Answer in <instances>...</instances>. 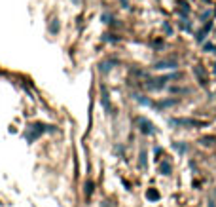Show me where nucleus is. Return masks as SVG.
Masks as SVG:
<instances>
[{"mask_svg":"<svg viewBox=\"0 0 216 207\" xmlns=\"http://www.w3.org/2000/svg\"><path fill=\"white\" fill-rule=\"evenodd\" d=\"M195 74L199 76V80H201V84H203V86H207V76H205V70H203V69L195 67Z\"/></svg>","mask_w":216,"mask_h":207,"instance_id":"obj_7","label":"nucleus"},{"mask_svg":"<svg viewBox=\"0 0 216 207\" xmlns=\"http://www.w3.org/2000/svg\"><path fill=\"white\" fill-rule=\"evenodd\" d=\"M135 99H137L138 103H140V105H144V106H148V105H150V101H148V99H144V97H142V95H138V93H135Z\"/></svg>","mask_w":216,"mask_h":207,"instance_id":"obj_10","label":"nucleus"},{"mask_svg":"<svg viewBox=\"0 0 216 207\" xmlns=\"http://www.w3.org/2000/svg\"><path fill=\"white\" fill-rule=\"evenodd\" d=\"M201 143H203V144H214V143H216V137H203Z\"/></svg>","mask_w":216,"mask_h":207,"instance_id":"obj_13","label":"nucleus"},{"mask_svg":"<svg viewBox=\"0 0 216 207\" xmlns=\"http://www.w3.org/2000/svg\"><path fill=\"white\" fill-rule=\"evenodd\" d=\"M171 126H205L197 120H171Z\"/></svg>","mask_w":216,"mask_h":207,"instance_id":"obj_3","label":"nucleus"},{"mask_svg":"<svg viewBox=\"0 0 216 207\" xmlns=\"http://www.w3.org/2000/svg\"><path fill=\"white\" fill-rule=\"evenodd\" d=\"M140 167L146 169V150H140Z\"/></svg>","mask_w":216,"mask_h":207,"instance_id":"obj_12","label":"nucleus"},{"mask_svg":"<svg viewBox=\"0 0 216 207\" xmlns=\"http://www.w3.org/2000/svg\"><path fill=\"white\" fill-rule=\"evenodd\" d=\"M209 207H216V205H214V201H212V200H210V201H209Z\"/></svg>","mask_w":216,"mask_h":207,"instance_id":"obj_14","label":"nucleus"},{"mask_svg":"<svg viewBox=\"0 0 216 207\" xmlns=\"http://www.w3.org/2000/svg\"><path fill=\"white\" fill-rule=\"evenodd\" d=\"M44 131H53V127L49 126H42V123H34V126L29 127V135H27V141H34L38 135H42Z\"/></svg>","mask_w":216,"mask_h":207,"instance_id":"obj_1","label":"nucleus"},{"mask_svg":"<svg viewBox=\"0 0 216 207\" xmlns=\"http://www.w3.org/2000/svg\"><path fill=\"white\" fill-rule=\"evenodd\" d=\"M91 194H93V183H91V180H87V183H85V196L89 198Z\"/></svg>","mask_w":216,"mask_h":207,"instance_id":"obj_9","label":"nucleus"},{"mask_svg":"<svg viewBox=\"0 0 216 207\" xmlns=\"http://www.w3.org/2000/svg\"><path fill=\"white\" fill-rule=\"evenodd\" d=\"M102 105H104V110H106V112L112 110V108H110V99H108V93H106L104 87H102Z\"/></svg>","mask_w":216,"mask_h":207,"instance_id":"obj_5","label":"nucleus"},{"mask_svg":"<svg viewBox=\"0 0 216 207\" xmlns=\"http://www.w3.org/2000/svg\"><path fill=\"white\" fill-rule=\"evenodd\" d=\"M176 67V63L174 61H163V63H157L156 69H174Z\"/></svg>","mask_w":216,"mask_h":207,"instance_id":"obj_6","label":"nucleus"},{"mask_svg":"<svg viewBox=\"0 0 216 207\" xmlns=\"http://www.w3.org/2000/svg\"><path fill=\"white\" fill-rule=\"evenodd\" d=\"M173 146H174V148H176V150H178V152H182V154H184V152H186V150H188V146H186V144H182V143H174V144H173Z\"/></svg>","mask_w":216,"mask_h":207,"instance_id":"obj_11","label":"nucleus"},{"mask_svg":"<svg viewBox=\"0 0 216 207\" xmlns=\"http://www.w3.org/2000/svg\"><path fill=\"white\" fill-rule=\"evenodd\" d=\"M161 173L163 175H171V163H169V162H163L161 163Z\"/></svg>","mask_w":216,"mask_h":207,"instance_id":"obj_8","label":"nucleus"},{"mask_svg":"<svg viewBox=\"0 0 216 207\" xmlns=\"http://www.w3.org/2000/svg\"><path fill=\"white\" fill-rule=\"evenodd\" d=\"M137 123L140 126L142 133H148V135H152V133H156V129H154V123L148 122L146 118H137Z\"/></svg>","mask_w":216,"mask_h":207,"instance_id":"obj_2","label":"nucleus"},{"mask_svg":"<svg viewBox=\"0 0 216 207\" xmlns=\"http://www.w3.org/2000/svg\"><path fill=\"white\" fill-rule=\"evenodd\" d=\"M146 198L150 200V201H157L159 200V192L156 188H148V192H146Z\"/></svg>","mask_w":216,"mask_h":207,"instance_id":"obj_4","label":"nucleus"}]
</instances>
